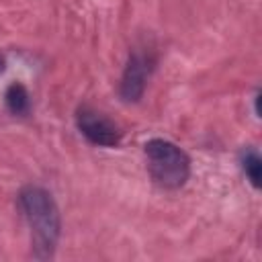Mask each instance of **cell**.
<instances>
[{
  "label": "cell",
  "instance_id": "1",
  "mask_svg": "<svg viewBox=\"0 0 262 262\" xmlns=\"http://www.w3.org/2000/svg\"><path fill=\"white\" fill-rule=\"evenodd\" d=\"M18 209L31 231V254L37 260L53 258L59 235H61V215L55 199L49 190L37 184H27L20 188Z\"/></svg>",
  "mask_w": 262,
  "mask_h": 262
},
{
  "label": "cell",
  "instance_id": "2",
  "mask_svg": "<svg viewBox=\"0 0 262 262\" xmlns=\"http://www.w3.org/2000/svg\"><path fill=\"white\" fill-rule=\"evenodd\" d=\"M147 172L164 190H178L190 178V158L174 141L154 137L143 145Z\"/></svg>",
  "mask_w": 262,
  "mask_h": 262
},
{
  "label": "cell",
  "instance_id": "3",
  "mask_svg": "<svg viewBox=\"0 0 262 262\" xmlns=\"http://www.w3.org/2000/svg\"><path fill=\"white\" fill-rule=\"evenodd\" d=\"M76 127L88 143L96 147H117L121 141V129L100 111L82 104L76 111Z\"/></svg>",
  "mask_w": 262,
  "mask_h": 262
},
{
  "label": "cell",
  "instance_id": "4",
  "mask_svg": "<svg viewBox=\"0 0 262 262\" xmlns=\"http://www.w3.org/2000/svg\"><path fill=\"white\" fill-rule=\"evenodd\" d=\"M151 70H154V57L145 51H133L121 74L119 96L125 102H139L145 92Z\"/></svg>",
  "mask_w": 262,
  "mask_h": 262
},
{
  "label": "cell",
  "instance_id": "5",
  "mask_svg": "<svg viewBox=\"0 0 262 262\" xmlns=\"http://www.w3.org/2000/svg\"><path fill=\"white\" fill-rule=\"evenodd\" d=\"M4 104L10 115L27 117L31 113V94L20 82H12L4 92Z\"/></svg>",
  "mask_w": 262,
  "mask_h": 262
},
{
  "label": "cell",
  "instance_id": "6",
  "mask_svg": "<svg viewBox=\"0 0 262 262\" xmlns=\"http://www.w3.org/2000/svg\"><path fill=\"white\" fill-rule=\"evenodd\" d=\"M239 166L248 178V182L258 190L260 188V170H262V160L256 147H244L239 154Z\"/></svg>",
  "mask_w": 262,
  "mask_h": 262
},
{
  "label": "cell",
  "instance_id": "7",
  "mask_svg": "<svg viewBox=\"0 0 262 262\" xmlns=\"http://www.w3.org/2000/svg\"><path fill=\"white\" fill-rule=\"evenodd\" d=\"M4 68H6V57H4L2 53H0V74L4 72Z\"/></svg>",
  "mask_w": 262,
  "mask_h": 262
}]
</instances>
